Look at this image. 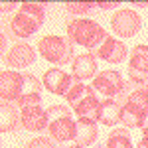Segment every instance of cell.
<instances>
[{"label": "cell", "instance_id": "cell-30", "mask_svg": "<svg viewBox=\"0 0 148 148\" xmlns=\"http://www.w3.org/2000/svg\"><path fill=\"white\" fill-rule=\"evenodd\" d=\"M71 148H83V146H77V144H75V146H71Z\"/></svg>", "mask_w": 148, "mask_h": 148}, {"label": "cell", "instance_id": "cell-28", "mask_svg": "<svg viewBox=\"0 0 148 148\" xmlns=\"http://www.w3.org/2000/svg\"><path fill=\"white\" fill-rule=\"evenodd\" d=\"M142 142L148 146V128H142Z\"/></svg>", "mask_w": 148, "mask_h": 148}, {"label": "cell", "instance_id": "cell-4", "mask_svg": "<svg viewBox=\"0 0 148 148\" xmlns=\"http://www.w3.org/2000/svg\"><path fill=\"white\" fill-rule=\"evenodd\" d=\"M38 51L42 53L46 61L53 63V65H65L71 59H75L73 57V44L67 38H61V36L42 38L38 44Z\"/></svg>", "mask_w": 148, "mask_h": 148}, {"label": "cell", "instance_id": "cell-20", "mask_svg": "<svg viewBox=\"0 0 148 148\" xmlns=\"http://www.w3.org/2000/svg\"><path fill=\"white\" fill-rule=\"evenodd\" d=\"M99 107H101V101H97V97H93V99H87L81 105H77L73 109V113L77 114V119H89V121L99 123Z\"/></svg>", "mask_w": 148, "mask_h": 148}, {"label": "cell", "instance_id": "cell-1", "mask_svg": "<svg viewBox=\"0 0 148 148\" xmlns=\"http://www.w3.org/2000/svg\"><path fill=\"white\" fill-rule=\"evenodd\" d=\"M46 12L44 6L38 2H22L20 10L10 22V32L14 38H32L44 26Z\"/></svg>", "mask_w": 148, "mask_h": 148}, {"label": "cell", "instance_id": "cell-8", "mask_svg": "<svg viewBox=\"0 0 148 148\" xmlns=\"http://www.w3.org/2000/svg\"><path fill=\"white\" fill-rule=\"evenodd\" d=\"M111 26L116 32V36H121V38H132L134 34H138L142 22H140V16H138L136 12L128 10V8H123V10H116V14L111 20Z\"/></svg>", "mask_w": 148, "mask_h": 148}, {"label": "cell", "instance_id": "cell-7", "mask_svg": "<svg viewBox=\"0 0 148 148\" xmlns=\"http://www.w3.org/2000/svg\"><path fill=\"white\" fill-rule=\"evenodd\" d=\"M128 75H130V81L136 85L148 83V46L140 44V46L132 47V56H130V63H128Z\"/></svg>", "mask_w": 148, "mask_h": 148}, {"label": "cell", "instance_id": "cell-6", "mask_svg": "<svg viewBox=\"0 0 148 148\" xmlns=\"http://www.w3.org/2000/svg\"><path fill=\"white\" fill-rule=\"evenodd\" d=\"M42 83H44V87H46L49 93L65 97L79 81L75 79L73 75L61 71V69H47L46 73H44V77H42Z\"/></svg>", "mask_w": 148, "mask_h": 148}, {"label": "cell", "instance_id": "cell-25", "mask_svg": "<svg viewBox=\"0 0 148 148\" xmlns=\"http://www.w3.org/2000/svg\"><path fill=\"white\" fill-rule=\"evenodd\" d=\"M97 6H99L101 10H111V8H116V6H119V2H116V0H111V2H101V0H99Z\"/></svg>", "mask_w": 148, "mask_h": 148}, {"label": "cell", "instance_id": "cell-29", "mask_svg": "<svg viewBox=\"0 0 148 148\" xmlns=\"http://www.w3.org/2000/svg\"><path fill=\"white\" fill-rule=\"evenodd\" d=\"M142 128H148V116L144 119V125H142ZM142 128H140V130H142Z\"/></svg>", "mask_w": 148, "mask_h": 148}, {"label": "cell", "instance_id": "cell-21", "mask_svg": "<svg viewBox=\"0 0 148 148\" xmlns=\"http://www.w3.org/2000/svg\"><path fill=\"white\" fill-rule=\"evenodd\" d=\"M105 148H132V138L128 128H113V132H109Z\"/></svg>", "mask_w": 148, "mask_h": 148}, {"label": "cell", "instance_id": "cell-2", "mask_svg": "<svg viewBox=\"0 0 148 148\" xmlns=\"http://www.w3.org/2000/svg\"><path fill=\"white\" fill-rule=\"evenodd\" d=\"M107 36L109 34L103 30V26H99L93 20H87V18H75V20H69V24H67L69 42L87 47L91 51L101 46L107 40Z\"/></svg>", "mask_w": 148, "mask_h": 148}, {"label": "cell", "instance_id": "cell-16", "mask_svg": "<svg viewBox=\"0 0 148 148\" xmlns=\"http://www.w3.org/2000/svg\"><path fill=\"white\" fill-rule=\"evenodd\" d=\"M47 132H49V136L53 138V140H57V142L73 140V136H75V121H73L71 116L59 119V121H49Z\"/></svg>", "mask_w": 148, "mask_h": 148}, {"label": "cell", "instance_id": "cell-14", "mask_svg": "<svg viewBox=\"0 0 148 148\" xmlns=\"http://www.w3.org/2000/svg\"><path fill=\"white\" fill-rule=\"evenodd\" d=\"M71 69H73V77L77 81L91 79L97 73V59H95L93 53H81V56H77L73 59Z\"/></svg>", "mask_w": 148, "mask_h": 148}, {"label": "cell", "instance_id": "cell-11", "mask_svg": "<svg viewBox=\"0 0 148 148\" xmlns=\"http://www.w3.org/2000/svg\"><path fill=\"white\" fill-rule=\"evenodd\" d=\"M91 53L97 56V57H101V59H105V61H109V63H121L126 57V46L123 42H119L116 38L107 36V40H105L97 49H93Z\"/></svg>", "mask_w": 148, "mask_h": 148}, {"label": "cell", "instance_id": "cell-27", "mask_svg": "<svg viewBox=\"0 0 148 148\" xmlns=\"http://www.w3.org/2000/svg\"><path fill=\"white\" fill-rule=\"evenodd\" d=\"M130 4H132V6H140V8H146V6H148L146 0H140V2H130Z\"/></svg>", "mask_w": 148, "mask_h": 148}, {"label": "cell", "instance_id": "cell-18", "mask_svg": "<svg viewBox=\"0 0 148 148\" xmlns=\"http://www.w3.org/2000/svg\"><path fill=\"white\" fill-rule=\"evenodd\" d=\"M95 97V91H93L91 85H85V83H77L71 91L65 95V101H69V107L71 109H75L77 105H81L83 101H87V99H93Z\"/></svg>", "mask_w": 148, "mask_h": 148}, {"label": "cell", "instance_id": "cell-19", "mask_svg": "<svg viewBox=\"0 0 148 148\" xmlns=\"http://www.w3.org/2000/svg\"><path fill=\"white\" fill-rule=\"evenodd\" d=\"M0 119H2V125H0L2 132H14L16 126H18V121H20V116L16 113V109L12 107V103L0 105Z\"/></svg>", "mask_w": 148, "mask_h": 148}, {"label": "cell", "instance_id": "cell-22", "mask_svg": "<svg viewBox=\"0 0 148 148\" xmlns=\"http://www.w3.org/2000/svg\"><path fill=\"white\" fill-rule=\"evenodd\" d=\"M97 6V2H85V0H77V2H65V10L69 14H87Z\"/></svg>", "mask_w": 148, "mask_h": 148}, {"label": "cell", "instance_id": "cell-17", "mask_svg": "<svg viewBox=\"0 0 148 148\" xmlns=\"http://www.w3.org/2000/svg\"><path fill=\"white\" fill-rule=\"evenodd\" d=\"M99 123L105 126H114L121 123V103L114 99H105L99 107Z\"/></svg>", "mask_w": 148, "mask_h": 148}, {"label": "cell", "instance_id": "cell-10", "mask_svg": "<svg viewBox=\"0 0 148 148\" xmlns=\"http://www.w3.org/2000/svg\"><path fill=\"white\" fill-rule=\"evenodd\" d=\"M20 121H22V126L30 132H40L47 128L49 125V119H47V113L40 107V105H28V107H22V114H20Z\"/></svg>", "mask_w": 148, "mask_h": 148}, {"label": "cell", "instance_id": "cell-26", "mask_svg": "<svg viewBox=\"0 0 148 148\" xmlns=\"http://www.w3.org/2000/svg\"><path fill=\"white\" fill-rule=\"evenodd\" d=\"M14 6H20V4H18V2H2V12L14 10Z\"/></svg>", "mask_w": 148, "mask_h": 148}, {"label": "cell", "instance_id": "cell-12", "mask_svg": "<svg viewBox=\"0 0 148 148\" xmlns=\"http://www.w3.org/2000/svg\"><path fill=\"white\" fill-rule=\"evenodd\" d=\"M42 87L44 83L38 81V77H34L32 73H24V85L18 105L20 107H28V105H40L42 101Z\"/></svg>", "mask_w": 148, "mask_h": 148}, {"label": "cell", "instance_id": "cell-23", "mask_svg": "<svg viewBox=\"0 0 148 148\" xmlns=\"http://www.w3.org/2000/svg\"><path fill=\"white\" fill-rule=\"evenodd\" d=\"M46 113H47V119H49V121H59V119L71 116V113H69V109L65 105H53V107L47 109Z\"/></svg>", "mask_w": 148, "mask_h": 148}, {"label": "cell", "instance_id": "cell-15", "mask_svg": "<svg viewBox=\"0 0 148 148\" xmlns=\"http://www.w3.org/2000/svg\"><path fill=\"white\" fill-rule=\"evenodd\" d=\"M97 123L95 121H89V119H77L75 121V136H73V140H75V144L77 146H91L93 142L97 140Z\"/></svg>", "mask_w": 148, "mask_h": 148}, {"label": "cell", "instance_id": "cell-24", "mask_svg": "<svg viewBox=\"0 0 148 148\" xmlns=\"http://www.w3.org/2000/svg\"><path fill=\"white\" fill-rule=\"evenodd\" d=\"M26 148H56V144H53L51 138L38 136V138H34V140H30V142L26 144Z\"/></svg>", "mask_w": 148, "mask_h": 148}, {"label": "cell", "instance_id": "cell-13", "mask_svg": "<svg viewBox=\"0 0 148 148\" xmlns=\"http://www.w3.org/2000/svg\"><path fill=\"white\" fill-rule=\"evenodd\" d=\"M34 61H36V49L32 46H28V44H16L6 53V63L10 67L24 69L28 65H32Z\"/></svg>", "mask_w": 148, "mask_h": 148}, {"label": "cell", "instance_id": "cell-9", "mask_svg": "<svg viewBox=\"0 0 148 148\" xmlns=\"http://www.w3.org/2000/svg\"><path fill=\"white\" fill-rule=\"evenodd\" d=\"M24 85V75L4 69L0 73V99L2 103H18Z\"/></svg>", "mask_w": 148, "mask_h": 148}, {"label": "cell", "instance_id": "cell-5", "mask_svg": "<svg viewBox=\"0 0 148 148\" xmlns=\"http://www.w3.org/2000/svg\"><path fill=\"white\" fill-rule=\"evenodd\" d=\"M91 87L97 95H101L105 99H114V97H119V95L125 93L126 83L119 71L109 69V71H101L99 75H95Z\"/></svg>", "mask_w": 148, "mask_h": 148}, {"label": "cell", "instance_id": "cell-3", "mask_svg": "<svg viewBox=\"0 0 148 148\" xmlns=\"http://www.w3.org/2000/svg\"><path fill=\"white\" fill-rule=\"evenodd\" d=\"M148 116V87L136 85L126 97L125 105H121V123L130 128H142L144 119Z\"/></svg>", "mask_w": 148, "mask_h": 148}]
</instances>
